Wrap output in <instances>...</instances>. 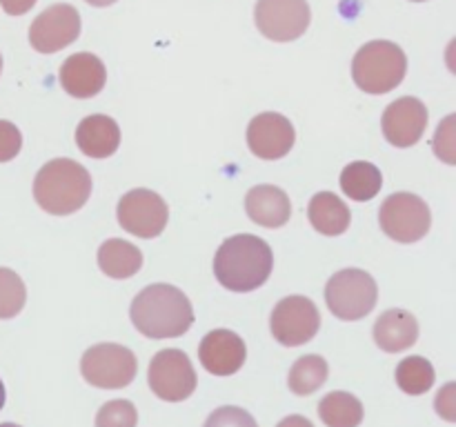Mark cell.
Masks as SVG:
<instances>
[{
  "mask_svg": "<svg viewBox=\"0 0 456 427\" xmlns=\"http://www.w3.org/2000/svg\"><path fill=\"white\" fill-rule=\"evenodd\" d=\"M107 83V69L98 56L89 52L74 53L61 65V85L74 98H94Z\"/></svg>",
  "mask_w": 456,
  "mask_h": 427,
  "instance_id": "obj_16",
  "label": "cell"
},
{
  "mask_svg": "<svg viewBox=\"0 0 456 427\" xmlns=\"http://www.w3.org/2000/svg\"><path fill=\"white\" fill-rule=\"evenodd\" d=\"M147 381L151 391L167 403L187 400L196 390V372L183 350H160L151 359Z\"/></svg>",
  "mask_w": 456,
  "mask_h": 427,
  "instance_id": "obj_8",
  "label": "cell"
},
{
  "mask_svg": "<svg viewBox=\"0 0 456 427\" xmlns=\"http://www.w3.org/2000/svg\"><path fill=\"white\" fill-rule=\"evenodd\" d=\"M419 338V323L410 311L387 310L379 316L374 323V341L387 354H399V351L410 350Z\"/></svg>",
  "mask_w": 456,
  "mask_h": 427,
  "instance_id": "obj_19",
  "label": "cell"
},
{
  "mask_svg": "<svg viewBox=\"0 0 456 427\" xmlns=\"http://www.w3.org/2000/svg\"><path fill=\"white\" fill-rule=\"evenodd\" d=\"M381 230L396 243H417L430 231L432 214L423 198L410 191H396L387 196L379 212Z\"/></svg>",
  "mask_w": 456,
  "mask_h": 427,
  "instance_id": "obj_7",
  "label": "cell"
},
{
  "mask_svg": "<svg viewBox=\"0 0 456 427\" xmlns=\"http://www.w3.org/2000/svg\"><path fill=\"white\" fill-rule=\"evenodd\" d=\"M80 34V13L71 4H52L29 27V43L40 53H56L76 43Z\"/></svg>",
  "mask_w": 456,
  "mask_h": 427,
  "instance_id": "obj_12",
  "label": "cell"
},
{
  "mask_svg": "<svg viewBox=\"0 0 456 427\" xmlns=\"http://www.w3.org/2000/svg\"><path fill=\"white\" fill-rule=\"evenodd\" d=\"M379 298L377 280L363 270H341L325 285L328 310L341 320H361L374 310Z\"/></svg>",
  "mask_w": 456,
  "mask_h": 427,
  "instance_id": "obj_5",
  "label": "cell"
},
{
  "mask_svg": "<svg viewBox=\"0 0 456 427\" xmlns=\"http://www.w3.org/2000/svg\"><path fill=\"white\" fill-rule=\"evenodd\" d=\"M456 385L448 383V385L441 390V394L436 396V412L445 418V421H456Z\"/></svg>",
  "mask_w": 456,
  "mask_h": 427,
  "instance_id": "obj_31",
  "label": "cell"
},
{
  "mask_svg": "<svg viewBox=\"0 0 456 427\" xmlns=\"http://www.w3.org/2000/svg\"><path fill=\"white\" fill-rule=\"evenodd\" d=\"M319 416L328 427H359L363 423V403L350 391H332L319 403Z\"/></svg>",
  "mask_w": 456,
  "mask_h": 427,
  "instance_id": "obj_23",
  "label": "cell"
},
{
  "mask_svg": "<svg viewBox=\"0 0 456 427\" xmlns=\"http://www.w3.org/2000/svg\"><path fill=\"white\" fill-rule=\"evenodd\" d=\"M428 127V107L419 98L403 96L383 111L381 129L387 142L395 147H412L421 141Z\"/></svg>",
  "mask_w": 456,
  "mask_h": 427,
  "instance_id": "obj_14",
  "label": "cell"
},
{
  "mask_svg": "<svg viewBox=\"0 0 456 427\" xmlns=\"http://www.w3.org/2000/svg\"><path fill=\"white\" fill-rule=\"evenodd\" d=\"M27 289L20 276L13 270L0 267V318H13L22 311Z\"/></svg>",
  "mask_w": 456,
  "mask_h": 427,
  "instance_id": "obj_26",
  "label": "cell"
},
{
  "mask_svg": "<svg viewBox=\"0 0 456 427\" xmlns=\"http://www.w3.org/2000/svg\"><path fill=\"white\" fill-rule=\"evenodd\" d=\"M76 145L89 158H110L120 145V127L111 116L92 114L76 127Z\"/></svg>",
  "mask_w": 456,
  "mask_h": 427,
  "instance_id": "obj_17",
  "label": "cell"
},
{
  "mask_svg": "<svg viewBox=\"0 0 456 427\" xmlns=\"http://www.w3.org/2000/svg\"><path fill=\"white\" fill-rule=\"evenodd\" d=\"M297 132L283 114L265 111L254 116L248 127V145L263 160H279L292 151Z\"/></svg>",
  "mask_w": 456,
  "mask_h": 427,
  "instance_id": "obj_13",
  "label": "cell"
},
{
  "mask_svg": "<svg viewBox=\"0 0 456 427\" xmlns=\"http://www.w3.org/2000/svg\"><path fill=\"white\" fill-rule=\"evenodd\" d=\"M454 123H456L454 116H448V118L439 125V129H436V133H435V142H432V145H435L436 156H439V158H444L448 165H456Z\"/></svg>",
  "mask_w": 456,
  "mask_h": 427,
  "instance_id": "obj_29",
  "label": "cell"
},
{
  "mask_svg": "<svg viewBox=\"0 0 456 427\" xmlns=\"http://www.w3.org/2000/svg\"><path fill=\"white\" fill-rule=\"evenodd\" d=\"M22 133L9 120H0V163H9L20 154Z\"/></svg>",
  "mask_w": 456,
  "mask_h": 427,
  "instance_id": "obj_30",
  "label": "cell"
},
{
  "mask_svg": "<svg viewBox=\"0 0 456 427\" xmlns=\"http://www.w3.org/2000/svg\"><path fill=\"white\" fill-rule=\"evenodd\" d=\"M92 176L71 158H53L34 178V198L52 216H69L87 203Z\"/></svg>",
  "mask_w": 456,
  "mask_h": 427,
  "instance_id": "obj_3",
  "label": "cell"
},
{
  "mask_svg": "<svg viewBox=\"0 0 456 427\" xmlns=\"http://www.w3.org/2000/svg\"><path fill=\"white\" fill-rule=\"evenodd\" d=\"M276 427H314V425H312L310 418L301 416V414H294V416L283 418V421H281Z\"/></svg>",
  "mask_w": 456,
  "mask_h": 427,
  "instance_id": "obj_33",
  "label": "cell"
},
{
  "mask_svg": "<svg viewBox=\"0 0 456 427\" xmlns=\"http://www.w3.org/2000/svg\"><path fill=\"white\" fill-rule=\"evenodd\" d=\"M203 427H258L256 421L249 412H245L243 407H236V405H225V407H218L209 414V418L205 421Z\"/></svg>",
  "mask_w": 456,
  "mask_h": 427,
  "instance_id": "obj_28",
  "label": "cell"
},
{
  "mask_svg": "<svg viewBox=\"0 0 456 427\" xmlns=\"http://www.w3.org/2000/svg\"><path fill=\"white\" fill-rule=\"evenodd\" d=\"M98 267L110 278H132L142 267V254L136 245L123 238H110L98 249Z\"/></svg>",
  "mask_w": 456,
  "mask_h": 427,
  "instance_id": "obj_21",
  "label": "cell"
},
{
  "mask_svg": "<svg viewBox=\"0 0 456 427\" xmlns=\"http://www.w3.org/2000/svg\"><path fill=\"white\" fill-rule=\"evenodd\" d=\"M274 254L263 238L252 234H236L218 247L214 256L216 280L230 292H254L272 274Z\"/></svg>",
  "mask_w": 456,
  "mask_h": 427,
  "instance_id": "obj_2",
  "label": "cell"
},
{
  "mask_svg": "<svg viewBox=\"0 0 456 427\" xmlns=\"http://www.w3.org/2000/svg\"><path fill=\"white\" fill-rule=\"evenodd\" d=\"M245 212L256 225L276 230V227H283L289 221L292 203H289L288 194L281 187L256 185L245 196Z\"/></svg>",
  "mask_w": 456,
  "mask_h": 427,
  "instance_id": "obj_18",
  "label": "cell"
},
{
  "mask_svg": "<svg viewBox=\"0 0 456 427\" xmlns=\"http://www.w3.org/2000/svg\"><path fill=\"white\" fill-rule=\"evenodd\" d=\"M85 3H89L92 7H110V4L118 3V0H85Z\"/></svg>",
  "mask_w": 456,
  "mask_h": 427,
  "instance_id": "obj_34",
  "label": "cell"
},
{
  "mask_svg": "<svg viewBox=\"0 0 456 427\" xmlns=\"http://www.w3.org/2000/svg\"><path fill=\"white\" fill-rule=\"evenodd\" d=\"M412 3H426V0H412Z\"/></svg>",
  "mask_w": 456,
  "mask_h": 427,
  "instance_id": "obj_38",
  "label": "cell"
},
{
  "mask_svg": "<svg viewBox=\"0 0 456 427\" xmlns=\"http://www.w3.org/2000/svg\"><path fill=\"white\" fill-rule=\"evenodd\" d=\"M0 74H3V56H0Z\"/></svg>",
  "mask_w": 456,
  "mask_h": 427,
  "instance_id": "obj_37",
  "label": "cell"
},
{
  "mask_svg": "<svg viewBox=\"0 0 456 427\" xmlns=\"http://www.w3.org/2000/svg\"><path fill=\"white\" fill-rule=\"evenodd\" d=\"M138 360L134 351L116 342H98L80 359L83 378L101 390H120L136 378Z\"/></svg>",
  "mask_w": 456,
  "mask_h": 427,
  "instance_id": "obj_6",
  "label": "cell"
},
{
  "mask_svg": "<svg viewBox=\"0 0 456 427\" xmlns=\"http://www.w3.org/2000/svg\"><path fill=\"white\" fill-rule=\"evenodd\" d=\"M328 372H330L328 360H325L323 356H316V354L301 356V359L292 365V369H289L288 385L297 396L314 394L316 390H321V387L325 385V381H328Z\"/></svg>",
  "mask_w": 456,
  "mask_h": 427,
  "instance_id": "obj_24",
  "label": "cell"
},
{
  "mask_svg": "<svg viewBox=\"0 0 456 427\" xmlns=\"http://www.w3.org/2000/svg\"><path fill=\"white\" fill-rule=\"evenodd\" d=\"M4 399H7V394H4V385L3 381H0V409L4 407Z\"/></svg>",
  "mask_w": 456,
  "mask_h": 427,
  "instance_id": "obj_35",
  "label": "cell"
},
{
  "mask_svg": "<svg viewBox=\"0 0 456 427\" xmlns=\"http://www.w3.org/2000/svg\"><path fill=\"white\" fill-rule=\"evenodd\" d=\"M312 227L323 236H341L350 227V207L332 191H319L307 205Z\"/></svg>",
  "mask_w": 456,
  "mask_h": 427,
  "instance_id": "obj_20",
  "label": "cell"
},
{
  "mask_svg": "<svg viewBox=\"0 0 456 427\" xmlns=\"http://www.w3.org/2000/svg\"><path fill=\"white\" fill-rule=\"evenodd\" d=\"M132 323L142 336L176 338L194 325V310L185 294L167 283L147 285L129 307Z\"/></svg>",
  "mask_w": 456,
  "mask_h": 427,
  "instance_id": "obj_1",
  "label": "cell"
},
{
  "mask_svg": "<svg viewBox=\"0 0 456 427\" xmlns=\"http://www.w3.org/2000/svg\"><path fill=\"white\" fill-rule=\"evenodd\" d=\"M408 71V56L390 40H372L356 52L352 60V78L356 87L372 96L399 87Z\"/></svg>",
  "mask_w": 456,
  "mask_h": 427,
  "instance_id": "obj_4",
  "label": "cell"
},
{
  "mask_svg": "<svg viewBox=\"0 0 456 427\" xmlns=\"http://www.w3.org/2000/svg\"><path fill=\"white\" fill-rule=\"evenodd\" d=\"M396 383L405 394L421 396L435 385V367L423 356H410L401 360L396 367Z\"/></svg>",
  "mask_w": 456,
  "mask_h": 427,
  "instance_id": "obj_25",
  "label": "cell"
},
{
  "mask_svg": "<svg viewBox=\"0 0 456 427\" xmlns=\"http://www.w3.org/2000/svg\"><path fill=\"white\" fill-rule=\"evenodd\" d=\"M199 359L203 367L214 376H232L243 367L248 347L243 338L232 329H214L205 334L199 345Z\"/></svg>",
  "mask_w": 456,
  "mask_h": 427,
  "instance_id": "obj_15",
  "label": "cell"
},
{
  "mask_svg": "<svg viewBox=\"0 0 456 427\" xmlns=\"http://www.w3.org/2000/svg\"><path fill=\"white\" fill-rule=\"evenodd\" d=\"M270 327L276 341L285 347L305 345L321 327V314L307 296H288L272 310Z\"/></svg>",
  "mask_w": 456,
  "mask_h": 427,
  "instance_id": "obj_11",
  "label": "cell"
},
{
  "mask_svg": "<svg viewBox=\"0 0 456 427\" xmlns=\"http://www.w3.org/2000/svg\"><path fill=\"white\" fill-rule=\"evenodd\" d=\"M120 227L138 238H156L163 234L169 221V207L156 191L132 189L118 200L116 209Z\"/></svg>",
  "mask_w": 456,
  "mask_h": 427,
  "instance_id": "obj_9",
  "label": "cell"
},
{
  "mask_svg": "<svg viewBox=\"0 0 456 427\" xmlns=\"http://www.w3.org/2000/svg\"><path fill=\"white\" fill-rule=\"evenodd\" d=\"M0 4H3V9L9 16H22V13H27L34 7L36 0H0Z\"/></svg>",
  "mask_w": 456,
  "mask_h": 427,
  "instance_id": "obj_32",
  "label": "cell"
},
{
  "mask_svg": "<svg viewBox=\"0 0 456 427\" xmlns=\"http://www.w3.org/2000/svg\"><path fill=\"white\" fill-rule=\"evenodd\" d=\"M0 427H20V425H16V423H0Z\"/></svg>",
  "mask_w": 456,
  "mask_h": 427,
  "instance_id": "obj_36",
  "label": "cell"
},
{
  "mask_svg": "<svg viewBox=\"0 0 456 427\" xmlns=\"http://www.w3.org/2000/svg\"><path fill=\"white\" fill-rule=\"evenodd\" d=\"M381 187H383L381 169L372 163L356 160V163H350L341 172L343 194H346L347 198L356 200V203L372 200L374 196L381 191Z\"/></svg>",
  "mask_w": 456,
  "mask_h": 427,
  "instance_id": "obj_22",
  "label": "cell"
},
{
  "mask_svg": "<svg viewBox=\"0 0 456 427\" xmlns=\"http://www.w3.org/2000/svg\"><path fill=\"white\" fill-rule=\"evenodd\" d=\"M138 412L132 400H110L96 414V427H136Z\"/></svg>",
  "mask_w": 456,
  "mask_h": 427,
  "instance_id": "obj_27",
  "label": "cell"
},
{
  "mask_svg": "<svg viewBox=\"0 0 456 427\" xmlns=\"http://www.w3.org/2000/svg\"><path fill=\"white\" fill-rule=\"evenodd\" d=\"M254 20L265 38L274 43H292L310 27V4L307 0H258Z\"/></svg>",
  "mask_w": 456,
  "mask_h": 427,
  "instance_id": "obj_10",
  "label": "cell"
}]
</instances>
